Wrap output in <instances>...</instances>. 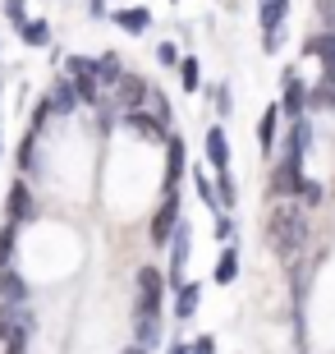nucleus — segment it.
Masks as SVG:
<instances>
[{
	"label": "nucleus",
	"instance_id": "nucleus-27",
	"mask_svg": "<svg viewBox=\"0 0 335 354\" xmlns=\"http://www.w3.org/2000/svg\"><path fill=\"white\" fill-rule=\"evenodd\" d=\"M193 184H198V198H202L207 207H220V203H216V189H211V180H207L202 171H193Z\"/></svg>",
	"mask_w": 335,
	"mask_h": 354
},
{
	"label": "nucleus",
	"instance_id": "nucleus-33",
	"mask_svg": "<svg viewBox=\"0 0 335 354\" xmlns=\"http://www.w3.org/2000/svg\"><path fill=\"white\" fill-rule=\"evenodd\" d=\"M5 14H10L14 24H23L28 14H23V0H5Z\"/></svg>",
	"mask_w": 335,
	"mask_h": 354
},
{
	"label": "nucleus",
	"instance_id": "nucleus-14",
	"mask_svg": "<svg viewBox=\"0 0 335 354\" xmlns=\"http://www.w3.org/2000/svg\"><path fill=\"white\" fill-rule=\"evenodd\" d=\"M211 281H216V286H234V281H239V249H234V244L220 249L216 267H211Z\"/></svg>",
	"mask_w": 335,
	"mask_h": 354
},
{
	"label": "nucleus",
	"instance_id": "nucleus-5",
	"mask_svg": "<svg viewBox=\"0 0 335 354\" xmlns=\"http://www.w3.org/2000/svg\"><path fill=\"white\" fill-rule=\"evenodd\" d=\"M276 106H280V115H289V120H298L303 111H308V83L298 79L294 69H285V74H280V102H276Z\"/></svg>",
	"mask_w": 335,
	"mask_h": 354
},
{
	"label": "nucleus",
	"instance_id": "nucleus-7",
	"mask_svg": "<svg viewBox=\"0 0 335 354\" xmlns=\"http://www.w3.org/2000/svg\"><path fill=\"white\" fill-rule=\"evenodd\" d=\"M111 92H115V102L124 106V111H142V102L152 97V83L138 79V74H124V79H119Z\"/></svg>",
	"mask_w": 335,
	"mask_h": 354
},
{
	"label": "nucleus",
	"instance_id": "nucleus-28",
	"mask_svg": "<svg viewBox=\"0 0 335 354\" xmlns=\"http://www.w3.org/2000/svg\"><path fill=\"white\" fill-rule=\"evenodd\" d=\"M230 239H234V216L216 212V244H230Z\"/></svg>",
	"mask_w": 335,
	"mask_h": 354
},
{
	"label": "nucleus",
	"instance_id": "nucleus-13",
	"mask_svg": "<svg viewBox=\"0 0 335 354\" xmlns=\"http://www.w3.org/2000/svg\"><path fill=\"white\" fill-rule=\"evenodd\" d=\"M92 74H97V83H102V88H115V83L124 79V60H119L115 51H106V55H97V60H92Z\"/></svg>",
	"mask_w": 335,
	"mask_h": 354
},
{
	"label": "nucleus",
	"instance_id": "nucleus-22",
	"mask_svg": "<svg viewBox=\"0 0 335 354\" xmlns=\"http://www.w3.org/2000/svg\"><path fill=\"white\" fill-rule=\"evenodd\" d=\"M308 106H317V111H335V83L322 79L317 88H308Z\"/></svg>",
	"mask_w": 335,
	"mask_h": 354
},
{
	"label": "nucleus",
	"instance_id": "nucleus-34",
	"mask_svg": "<svg viewBox=\"0 0 335 354\" xmlns=\"http://www.w3.org/2000/svg\"><path fill=\"white\" fill-rule=\"evenodd\" d=\"M193 354H216V336H198V341H193Z\"/></svg>",
	"mask_w": 335,
	"mask_h": 354
},
{
	"label": "nucleus",
	"instance_id": "nucleus-24",
	"mask_svg": "<svg viewBox=\"0 0 335 354\" xmlns=\"http://www.w3.org/2000/svg\"><path fill=\"white\" fill-rule=\"evenodd\" d=\"M216 184H220V189H216V203H220V207H234V198H239V184H234V175H230V171H216Z\"/></svg>",
	"mask_w": 335,
	"mask_h": 354
},
{
	"label": "nucleus",
	"instance_id": "nucleus-32",
	"mask_svg": "<svg viewBox=\"0 0 335 354\" xmlns=\"http://www.w3.org/2000/svg\"><path fill=\"white\" fill-rule=\"evenodd\" d=\"M317 19L326 24V32H335V0H317Z\"/></svg>",
	"mask_w": 335,
	"mask_h": 354
},
{
	"label": "nucleus",
	"instance_id": "nucleus-25",
	"mask_svg": "<svg viewBox=\"0 0 335 354\" xmlns=\"http://www.w3.org/2000/svg\"><path fill=\"white\" fill-rule=\"evenodd\" d=\"M19 171H23V175L37 171V133H32V129H28L23 147H19Z\"/></svg>",
	"mask_w": 335,
	"mask_h": 354
},
{
	"label": "nucleus",
	"instance_id": "nucleus-18",
	"mask_svg": "<svg viewBox=\"0 0 335 354\" xmlns=\"http://www.w3.org/2000/svg\"><path fill=\"white\" fill-rule=\"evenodd\" d=\"M46 102H51L55 115H74L78 106H83V102H78V88H74V83H60V88H55L51 97H46Z\"/></svg>",
	"mask_w": 335,
	"mask_h": 354
},
{
	"label": "nucleus",
	"instance_id": "nucleus-26",
	"mask_svg": "<svg viewBox=\"0 0 335 354\" xmlns=\"http://www.w3.org/2000/svg\"><path fill=\"white\" fill-rule=\"evenodd\" d=\"M14 239H19V225H5V230H0V267H10V258H14Z\"/></svg>",
	"mask_w": 335,
	"mask_h": 354
},
{
	"label": "nucleus",
	"instance_id": "nucleus-12",
	"mask_svg": "<svg viewBox=\"0 0 335 354\" xmlns=\"http://www.w3.org/2000/svg\"><path fill=\"white\" fill-rule=\"evenodd\" d=\"M308 55H317L326 69V79L335 83V32H317V37H308V46H303Z\"/></svg>",
	"mask_w": 335,
	"mask_h": 354
},
{
	"label": "nucleus",
	"instance_id": "nucleus-15",
	"mask_svg": "<svg viewBox=\"0 0 335 354\" xmlns=\"http://www.w3.org/2000/svg\"><path fill=\"white\" fill-rule=\"evenodd\" d=\"M115 24L124 28V32H133V37H142V32L152 28V10H147V5H129V10H115Z\"/></svg>",
	"mask_w": 335,
	"mask_h": 354
},
{
	"label": "nucleus",
	"instance_id": "nucleus-10",
	"mask_svg": "<svg viewBox=\"0 0 335 354\" xmlns=\"http://www.w3.org/2000/svg\"><path fill=\"white\" fill-rule=\"evenodd\" d=\"M184 166H189V147H184L180 133H170V143H166V194H175Z\"/></svg>",
	"mask_w": 335,
	"mask_h": 354
},
{
	"label": "nucleus",
	"instance_id": "nucleus-21",
	"mask_svg": "<svg viewBox=\"0 0 335 354\" xmlns=\"http://www.w3.org/2000/svg\"><path fill=\"white\" fill-rule=\"evenodd\" d=\"M19 37H23L28 46H46V41H51V28H46V19H23V24H19Z\"/></svg>",
	"mask_w": 335,
	"mask_h": 354
},
{
	"label": "nucleus",
	"instance_id": "nucleus-30",
	"mask_svg": "<svg viewBox=\"0 0 335 354\" xmlns=\"http://www.w3.org/2000/svg\"><path fill=\"white\" fill-rule=\"evenodd\" d=\"M298 198H303V203H308V207H322L326 189H322V184H317V180H308V184H303V194H298Z\"/></svg>",
	"mask_w": 335,
	"mask_h": 354
},
{
	"label": "nucleus",
	"instance_id": "nucleus-16",
	"mask_svg": "<svg viewBox=\"0 0 335 354\" xmlns=\"http://www.w3.org/2000/svg\"><path fill=\"white\" fill-rule=\"evenodd\" d=\"M198 304H202V286H198V281H189V286L175 290V317H180V322L198 317Z\"/></svg>",
	"mask_w": 335,
	"mask_h": 354
},
{
	"label": "nucleus",
	"instance_id": "nucleus-2",
	"mask_svg": "<svg viewBox=\"0 0 335 354\" xmlns=\"http://www.w3.org/2000/svg\"><path fill=\"white\" fill-rule=\"evenodd\" d=\"M161 299H166V272L142 267L138 272V322H161Z\"/></svg>",
	"mask_w": 335,
	"mask_h": 354
},
{
	"label": "nucleus",
	"instance_id": "nucleus-31",
	"mask_svg": "<svg viewBox=\"0 0 335 354\" xmlns=\"http://www.w3.org/2000/svg\"><path fill=\"white\" fill-rule=\"evenodd\" d=\"M156 60H161V65H175V69H180V46H175V41H161V46H156Z\"/></svg>",
	"mask_w": 335,
	"mask_h": 354
},
{
	"label": "nucleus",
	"instance_id": "nucleus-29",
	"mask_svg": "<svg viewBox=\"0 0 335 354\" xmlns=\"http://www.w3.org/2000/svg\"><path fill=\"white\" fill-rule=\"evenodd\" d=\"M211 102H216L220 120H225V115H230V106H234V97H230V88H225V83H216V88H211Z\"/></svg>",
	"mask_w": 335,
	"mask_h": 354
},
{
	"label": "nucleus",
	"instance_id": "nucleus-17",
	"mask_svg": "<svg viewBox=\"0 0 335 354\" xmlns=\"http://www.w3.org/2000/svg\"><path fill=\"white\" fill-rule=\"evenodd\" d=\"M28 299V281L14 267H0V304H23Z\"/></svg>",
	"mask_w": 335,
	"mask_h": 354
},
{
	"label": "nucleus",
	"instance_id": "nucleus-6",
	"mask_svg": "<svg viewBox=\"0 0 335 354\" xmlns=\"http://www.w3.org/2000/svg\"><path fill=\"white\" fill-rule=\"evenodd\" d=\"M175 225H180V198L166 194V198H161V207H156V216H152V239H147V244L166 249L170 235H175Z\"/></svg>",
	"mask_w": 335,
	"mask_h": 354
},
{
	"label": "nucleus",
	"instance_id": "nucleus-19",
	"mask_svg": "<svg viewBox=\"0 0 335 354\" xmlns=\"http://www.w3.org/2000/svg\"><path fill=\"white\" fill-rule=\"evenodd\" d=\"M285 147H298V152L308 157V147H312V120L308 115L289 120V138H285Z\"/></svg>",
	"mask_w": 335,
	"mask_h": 354
},
{
	"label": "nucleus",
	"instance_id": "nucleus-20",
	"mask_svg": "<svg viewBox=\"0 0 335 354\" xmlns=\"http://www.w3.org/2000/svg\"><path fill=\"white\" fill-rule=\"evenodd\" d=\"M276 124H280V106H267V111H262V124H258V147L262 152L276 147Z\"/></svg>",
	"mask_w": 335,
	"mask_h": 354
},
{
	"label": "nucleus",
	"instance_id": "nucleus-35",
	"mask_svg": "<svg viewBox=\"0 0 335 354\" xmlns=\"http://www.w3.org/2000/svg\"><path fill=\"white\" fill-rule=\"evenodd\" d=\"M115 124H119V115H115V111H102V120H97V129H102V133H111Z\"/></svg>",
	"mask_w": 335,
	"mask_h": 354
},
{
	"label": "nucleus",
	"instance_id": "nucleus-3",
	"mask_svg": "<svg viewBox=\"0 0 335 354\" xmlns=\"http://www.w3.org/2000/svg\"><path fill=\"white\" fill-rule=\"evenodd\" d=\"M32 327H37V317L28 313L23 304H0V341L10 345V350H28Z\"/></svg>",
	"mask_w": 335,
	"mask_h": 354
},
{
	"label": "nucleus",
	"instance_id": "nucleus-9",
	"mask_svg": "<svg viewBox=\"0 0 335 354\" xmlns=\"http://www.w3.org/2000/svg\"><path fill=\"white\" fill-rule=\"evenodd\" d=\"M10 221L14 225H23V221H37V203H32V194H28V184L23 180H14L10 184Z\"/></svg>",
	"mask_w": 335,
	"mask_h": 354
},
{
	"label": "nucleus",
	"instance_id": "nucleus-1",
	"mask_svg": "<svg viewBox=\"0 0 335 354\" xmlns=\"http://www.w3.org/2000/svg\"><path fill=\"white\" fill-rule=\"evenodd\" d=\"M308 216H303V207H294V203H276L267 216V239L271 249H276V258H285V263H294L298 253L308 249Z\"/></svg>",
	"mask_w": 335,
	"mask_h": 354
},
{
	"label": "nucleus",
	"instance_id": "nucleus-23",
	"mask_svg": "<svg viewBox=\"0 0 335 354\" xmlns=\"http://www.w3.org/2000/svg\"><path fill=\"white\" fill-rule=\"evenodd\" d=\"M180 83H184V92H198V83H202L198 55H184V60H180Z\"/></svg>",
	"mask_w": 335,
	"mask_h": 354
},
{
	"label": "nucleus",
	"instance_id": "nucleus-4",
	"mask_svg": "<svg viewBox=\"0 0 335 354\" xmlns=\"http://www.w3.org/2000/svg\"><path fill=\"white\" fill-rule=\"evenodd\" d=\"M119 124H124L133 138H142V143H170V124H161V120L147 115V111H124Z\"/></svg>",
	"mask_w": 335,
	"mask_h": 354
},
{
	"label": "nucleus",
	"instance_id": "nucleus-11",
	"mask_svg": "<svg viewBox=\"0 0 335 354\" xmlns=\"http://www.w3.org/2000/svg\"><path fill=\"white\" fill-rule=\"evenodd\" d=\"M207 166L211 171H230V138H225V129H207Z\"/></svg>",
	"mask_w": 335,
	"mask_h": 354
},
{
	"label": "nucleus",
	"instance_id": "nucleus-36",
	"mask_svg": "<svg viewBox=\"0 0 335 354\" xmlns=\"http://www.w3.org/2000/svg\"><path fill=\"white\" fill-rule=\"evenodd\" d=\"M166 354H193V341H175V345H170Z\"/></svg>",
	"mask_w": 335,
	"mask_h": 354
},
{
	"label": "nucleus",
	"instance_id": "nucleus-8",
	"mask_svg": "<svg viewBox=\"0 0 335 354\" xmlns=\"http://www.w3.org/2000/svg\"><path fill=\"white\" fill-rule=\"evenodd\" d=\"M285 14H289V0H262V32H267V51H276L280 46V24H285Z\"/></svg>",
	"mask_w": 335,
	"mask_h": 354
}]
</instances>
